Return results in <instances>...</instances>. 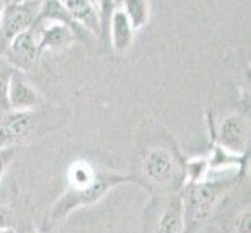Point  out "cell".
<instances>
[{
  "label": "cell",
  "instance_id": "52a82bcc",
  "mask_svg": "<svg viewBox=\"0 0 251 233\" xmlns=\"http://www.w3.org/2000/svg\"><path fill=\"white\" fill-rule=\"evenodd\" d=\"M39 55L44 51H61L69 48L76 38V28L59 21H41L33 25Z\"/></svg>",
  "mask_w": 251,
  "mask_h": 233
},
{
  "label": "cell",
  "instance_id": "7402d4cb",
  "mask_svg": "<svg viewBox=\"0 0 251 233\" xmlns=\"http://www.w3.org/2000/svg\"><path fill=\"white\" fill-rule=\"evenodd\" d=\"M114 2H116V5H117V8L120 6V2H122V0H114Z\"/></svg>",
  "mask_w": 251,
  "mask_h": 233
},
{
  "label": "cell",
  "instance_id": "30bf717a",
  "mask_svg": "<svg viewBox=\"0 0 251 233\" xmlns=\"http://www.w3.org/2000/svg\"><path fill=\"white\" fill-rule=\"evenodd\" d=\"M58 3L64 8V11L72 17V21L84 27L92 34L100 36V21L97 6L92 0H58Z\"/></svg>",
  "mask_w": 251,
  "mask_h": 233
},
{
  "label": "cell",
  "instance_id": "d4e9b609",
  "mask_svg": "<svg viewBox=\"0 0 251 233\" xmlns=\"http://www.w3.org/2000/svg\"><path fill=\"white\" fill-rule=\"evenodd\" d=\"M150 232H151V227H150Z\"/></svg>",
  "mask_w": 251,
  "mask_h": 233
},
{
  "label": "cell",
  "instance_id": "5bb4252c",
  "mask_svg": "<svg viewBox=\"0 0 251 233\" xmlns=\"http://www.w3.org/2000/svg\"><path fill=\"white\" fill-rule=\"evenodd\" d=\"M119 8L125 13L134 31L145 27L150 21V0H122Z\"/></svg>",
  "mask_w": 251,
  "mask_h": 233
},
{
  "label": "cell",
  "instance_id": "277c9868",
  "mask_svg": "<svg viewBox=\"0 0 251 233\" xmlns=\"http://www.w3.org/2000/svg\"><path fill=\"white\" fill-rule=\"evenodd\" d=\"M41 0H27L21 3H8L0 19V58L8 44L24 31L33 28L36 22Z\"/></svg>",
  "mask_w": 251,
  "mask_h": 233
},
{
  "label": "cell",
  "instance_id": "cb8c5ba5",
  "mask_svg": "<svg viewBox=\"0 0 251 233\" xmlns=\"http://www.w3.org/2000/svg\"><path fill=\"white\" fill-rule=\"evenodd\" d=\"M92 2H94V3H95V0H92Z\"/></svg>",
  "mask_w": 251,
  "mask_h": 233
},
{
  "label": "cell",
  "instance_id": "9c48e42d",
  "mask_svg": "<svg viewBox=\"0 0 251 233\" xmlns=\"http://www.w3.org/2000/svg\"><path fill=\"white\" fill-rule=\"evenodd\" d=\"M41 105V97L25 73L13 70L8 83V107L11 112H31Z\"/></svg>",
  "mask_w": 251,
  "mask_h": 233
},
{
  "label": "cell",
  "instance_id": "44dd1931",
  "mask_svg": "<svg viewBox=\"0 0 251 233\" xmlns=\"http://www.w3.org/2000/svg\"><path fill=\"white\" fill-rule=\"evenodd\" d=\"M21 2H27V0H11V3H21Z\"/></svg>",
  "mask_w": 251,
  "mask_h": 233
},
{
  "label": "cell",
  "instance_id": "6da1fadb",
  "mask_svg": "<svg viewBox=\"0 0 251 233\" xmlns=\"http://www.w3.org/2000/svg\"><path fill=\"white\" fill-rule=\"evenodd\" d=\"M184 160L169 146H151L142 159V177L137 179V184L145 187L153 197L181 193L186 185Z\"/></svg>",
  "mask_w": 251,
  "mask_h": 233
},
{
  "label": "cell",
  "instance_id": "2e32d148",
  "mask_svg": "<svg viewBox=\"0 0 251 233\" xmlns=\"http://www.w3.org/2000/svg\"><path fill=\"white\" fill-rule=\"evenodd\" d=\"M250 221H251V210L248 205L244 207L234 216V221H232L236 233H250Z\"/></svg>",
  "mask_w": 251,
  "mask_h": 233
},
{
  "label": "cell",
  "instance_id": "ba28073f",
  "mask_svg": "<svg viewBox=\"0 0 251 233\" xmlns=\"http://www.w3.org/2000/svg\"><path fill=\"white\" fill-rule=\"evenodd\" d=\"M36 127L31 112H8L0 118V148H14L27 142Z\"/></svg>",
  "mask_w": 251,
  "mask_h": 233
},
{
  "label": "cell",
  "instance_id": "3957f363",
  "mask_svg": "<svg viewBox=\"0 0 251 233\" xmlns=\"http://www.w3.org/2000/svg\"><path fill=\"white\" fill-rule=\"evenodd\" d=\"M232 179H207L200 184H186L181 190L183 233H197L212 218Z\"/></svg>",
  "mask_w": 251,
  "mask_h": 233
},
{
  "label": "cell",
  "instance_id": "9a60e30c",
  "mask_svg": "<svg viewBox=\"0 0 251 233\" xmlns=\"http://www.w3.org/2000/svg\"><path fill=\"white\" fill-rule=\"evenodd\" d=\"M14 68H11L5 63L3 58H0V118L10 112L8 107V83Z\"/></svg>",
  "mask_w": 251,
  "mask_h": 233
},
{
  "label": "cell",
  "instance_id": "ffe728a7",
  "mask_svg": "<svg viewBox=\"0 0 251 233\" xmlns=\"http://www.w3.org/2000/svg\"><path fill=\"white\" fill-rule=\"evenodd\" d=\"M0 233H16V230L14 229H10V230H2Z\"/></svg>",
  "mask_w": 251,
  "mask_h": 233
},
{
  "label": "cell",
  "instance_id": "e0dca14e",
  "mask_svg": "<svg viewBox=\"0 0 251 233\" xmlns=\"http://www.w3.org/2000/svg\"><path fill=\"white\" fill-rule=\"evenodd\" d=\"M14 226H16V216L13 210L5 205H0V232L14 229Z\"/></svg>",
  "mask_w": 251,
  "mask_h": 233
},
{
  "label": "cell",
  "instance_id": "7c38bea8",
  "mask_svg": "<svg viewBox=\"0 0 251 233\" xmlns=\"http://www.w3.org/2000/svg\"><path fill=\"white\" fill-rule=\"evenodd\" d=\"M134 28L133 25L129 23L128 17L125 13L116 8V11L111 16V22H109V30H108V38L112 44L117 53H125L129 50V47L133 45L134 41Z\"/></svg>",
  "mask_w": 251,
  "mask_h": 233
},
{
  "label": "cell",
  "instance_id": "ac0fdd59",
  "mask_svg": "<svg viewBox=\"0 0 251 233\" xmlns=\"http://www.w3.org/2000/svg\"><path fill=\"white\" fill-rule=\"evenodd\" d=\"M14 152H16L14 148H0V182H2L3 176L6 174L8 167L11 165Z\"/></svg>",
  "mask_w": 251,
  "mask_h": 233
},
{
  "label": "cell",
  "instance_id": "d6986e66",
  "mask_svg": "<svg viewBox=\"0 0 251 233\" xmlns=\"http://www.w3.org/2000/svg\"><path fill=\"white\" fill-rule=\"evenodd\" d=\"M5 6H6L5 0H0V19H2V14H3V10H5Z\"/></svg>",
  "mask_w": 251,
  "mask_h": 233
},
{
  "label": "cell",
  "instance_id": "5b68a950",
  "mask_svg": "<svg viewBox=\"0 0 251 233\" xmlns=\"http://www.w3.org/2000/svg\"><path fill=\"white\" fill-rule=\"evenodd\" d=\"M212 143L231 154L247 155L250 145V122L240 114L226 115L222 118Z\"/></svg>",
  "mask_w": 251,
  "mask_h": 233
},
{
  "label": "cell",
  "instance_id": "8fae6325",
  "mask_svg": "<svg viewBox=\"0 0 251 233\" xmlns=\"http://www.w3.org/2000/svg\"><path fill=\"white\" fill-rule=\"evenodd\" d=\"M151 233H183V202L181 193L167 196L158 221L151 227Z\"/></svg>",
  "mask_w": 251,
  "mask_h": 233
},
{
  "label": "cell",
  "instance_id": "7a4b0ae2",
  "mask_svg": "<svg viewBox=\"0 0 251 233\" xmlns=\"http://www.w3.org/2000/svg\"><path fill=\"white\" fill-rule=\"evenodd\" d=\"M131 182H136V176L119 174V172L114 171H99V176L91 187L81 190L67 187L64 190V193L58 197L56 202L51 205L50 212L47 213L46 229L51 230L61 226L75 210L99 204L111 190L117 188L119 185L131 184Z\"/></svg>",
  "mask_w": 251,
  "mask_h": 233
},
{
  "label": "cell",
  "instance_id": "603a6c76",
  "mask_svg": "<svg viewBox=\"0 0 251 233\" xmlns=\"http://www.w3.org/2000/svg\"><path fill=\"white\" fill-rule=\"evenodd\" d=\"M28 233H39L38 230H31V232H28Z\"/></svg>",
  "mask_w": 251,
  "mask_h": 233
},
{
  "label": "cell",
  "instance_id": "8992f818",
  "mask_svg": "<svg viewBox=\"0 0 251 233\" xmlns=\"http://www.w3.org/2000/svg\"><path fill=\"white\" fill-rule=\"evenodd\" d=\"M2 58L5 59V63L8 65L17 72L25 73L31 70L39 58L38 41L33 28L17 34L10 44H8Z\"/></svg>",
  "mask_w": 251,
  "mask_h": 233
},
{
  "label": "cell",
  "instance_id": "4fadbf2b",
  "mask_svg": "<svg viewBox=\"0 0 251 233\" xmlns=\"http://www.w3.org/2000/svg\"><path fill=\"white\" fill-rule=\"evenodd\" d=\"M97 176L99 171L89 162L78 159L67 168V187L75 190L88 188L95 182Z\"/></svg>",
  "mask_w": 251,
  "mask_h": 233
}]
</instances>
